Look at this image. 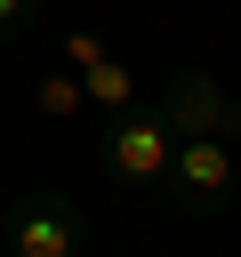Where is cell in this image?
<instances>
[{"mask_svg": "<svg viewBox=\"0 0 241 257\" xmlns=\"http://www.w3.org/2000/svg\"><path fill=\"white\" fill-rule=\"evenodd\" d=\"M177 145H185V137L161 120V104H153V112H145V104H137V112H112V120L96 128V161H104V177L129 185V193H153V201H161V185H169Z\"/></svg>", "mask_w": 241, "mask_h": 257, "instance_id": "1", "label": "cell"}, {"mask_svg": "<svg viewBox=\"0 0 241 257\" xmlns=\"http://www.w3.org/2000/svg\"><path fill=\"white\" fill-rule=\"evenodd\" d=\"M233 185H241L233 137H185V145H177V161H169L161 201H169L177 217H225V209H233Z\"/></svg>", "mask_w": 241, "mask_h": 257, "instance_id": "2", "label": "cell"}, {"mask_svg": "<svg viewBox=\"0 0 241 257\" xmlns=\"http://www.w3.org/2000/svg\"><path fill=\"white\" fill-rule=\"evenodd\" d=\"M88 249V217L72 193H24L8 209V257H80Z\"/></svg>", "mask_w": 241, "mask_h": 257, "instance_id": "3", "label": "cell"}, {"mask_svg": "<svg viewBox=\"0 0 241 257\" xmlns=\"http://www.w3.org/2000/svg\"><path fill=\"white\" fill-rule=\"evenodd\" d=\"M161 120L177 137H241V96L217 80V72H169L161 80Z\"/></svg>", "mask_w": 241, "mask_h": 257, "instance_id": "4", "label": "cell"}, {"mask_svg": "<svg viewBox=\"0 0 241 257\" xmlns=\"http://www.w3.org/2000/svg\"><path fill=\"white\" fill-rule=\"evenodd\" d=\"M80 88H88V104H96L104 120H112V112H137V96H145V80H137V72L120 64V56L88 64V72H80Z\"/></svg>", "mask_w": 241, "mask_h": 257, "instance_id": "5", "label": "cell"}, {"mask_svg": "<svg viewBox=\"0 0 241 257\" xmlns=\"http://www.w3.org/2000/svg\"><path fill=\"white\" fill-rule=\"evenodd\" d=\"M32 104H40V120H72V112L88 104V88H80V72H48V80L32 88Z\"/></svg>", "mask_w": 241, "mask_h": 257, "instance_id": "6", "label": "cell"}, {"mask_svg": "<svg viewBox=\"0 0 241 257\" xmlns=\"http://www.w3.org/2000/svg\"><path fill=\"white\" fill-rule=\"evenodd\" d=\"M32 32H40V0H0V48H16Z\"/></svg>", "mask_w": 241, "mask_h": 257, "instance_id": "7", "label": "cell"}, {"mask_svg": "<svg viewBox=\"0 0 241 257\" xmlns=\"http://www.w3.org/2000/svg\"><path fill=\"white\" fill-rule=\"evenodd\" d=\"M64 56H72V72H88V64H104L112 48H104L96 32H64Z\"/></svg>", "mask_w": 241, "mask_h": 257, "instance_id": "8", "label": "cell"}, {"mask_svg": "<svg viewBox=\"0 0 241 257\" xmlns=\"http://www.w3.org/2000/svg\"><path fill=\"white\" fill-rule=\"evenodd\" d=\"M80 257H104V249H80Z\"/></svg>", "mask_w": 241, "mask_h": 257, "instance_id": "9", "label": "cell"}]
</instances>
